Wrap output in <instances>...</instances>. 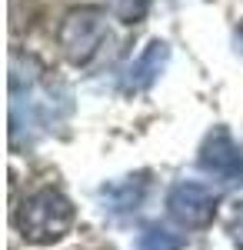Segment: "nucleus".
Returning a JSON list of instances; mask_svg holds the SVG:
<instances>
[{
	"mask_svg": "<svg viewBox=\"0 0 243 250\" xmlns=\"http://www.w3.org/2000/svg\"><path fill=\"white\" fill-rule=\"evenodd\" d=\"M37 57L10 50V144L20 147L23 134L34 144L70 114V90L57 80H43Z\"/></svg>",
	"mask_w": 243,
	"mask_h": 250,
	"instance_id": "obj_1",
	"label": "nucleus"
},
{
	"mask_svg": "<svg viewBox=\"0 0 243 250\" xmlns=\"http://www.w3.org/2000/svg\"><path fill=\"white\" fill-rule=\"evenodd\" d=\"M74 204L54 187L34 190L14 213V227L27 244H57L74 227Z\"/></svg>",
	"mask_w": 243,
	"mask_h": 250,
	"instance_id": "obj_2",
	"label": "nucleus"
},
{
	"mask_svg": "<svg viewBox=\"0 0 243 250\" xmlns=\"http://www.w3.org/2000/svg\"><path fill=\"white\" fill-rule=\"evenodd\" d=\"M60 50L74 67H87L107 40V14L100 7H74L60 20Z\"/></svg>",
	"mask_w": 243,
	"mask_h": 250,
	"instance_id": "obj_3",
	"label": "nucleus"
},
{
	"mask_svg": "<svg viewBox=\"0 0 243 250\" xmlns=\"http://www.w3.org/2000/svg\"><path fill=\"white\" fill-rule=\"evenodd\" d=\"M217 204H220L217 193L210 190L206 184H197V180H180L167 193L170 220H177L187 230H203V227H210L213 217H217Z\"/></svg>",
	"mask_w": 243,
	"mask_h": 250,
	"instance_id": "obj_4",
	"label": "nucleus"
},
{
	"mask_svg": "<svg viewBox=\"0 0 243 250\" xmlns=\"http://www.w3.org/2000/svg\"><path fill=\"white\" fill-rule=\"evenodd\" d=\"M197 164L206 177H213L220 184H243V150L226 127H213L203 137Z\"/></svg>",
	"mask_w": 243,
	"mask_h": 250,
	"instance_id": "obj_5",
	"label": "nucleus"
},
{
	"mask_svg": "<svg viewBox=\"0 0 243 250\" xmlns=\"http://www.w3.org/2000/svg\"><path fill=\"white\" fill-rule=\"evenodd\" d=\"M170 63V43L167 40H150L147 47L140 50V57L130 60V67L123 70V77H120V90L123 94H143V90H150L157 80H160V74L167 70Z\"/></svg>",
	"mask_w": 243,
	"mask_h": 250,
	"instance_id": "obj_6",
	"label": "nucleus"
},
{
	"mask_svg": "<svg viewBox=\"0 0 243 250\" xmlns=\"http://www.w3.org/2000/svg\"><path fill=\"white\" fill-rule=\"evenodd\" d=\"M147 177L150 173H130V177H120V180L103 184V187H100V204H103V210L133 213L143 204V197H147V187H150Z\"/></svg>",
	"mask_w": 243,
	"mask_h": 250,
	"instance_id": "obj_7",
	"label": "nucleus"
},
{
	"mask_svg": "<svg viewBox=\"0 0 243 250\" xmlns=\"http://www.w3.org/2000/svg\"><path fill=\"white\" fill-rule=\"evenodd\" d=\"M183 247H187V237L163 227V224H147L137 233V250H183Z\"/></svg>",
	"mask_w": 243,
	"mask_h": 250,
	"instance_id": "obj_8",
	"label": "nucleus"
},
{
	"mask_svg": "<svg viewBox=\"0 0 243 250\" xmlns=\"http://www.w3.org/2000/svg\"><path fill=\"white\" fill-rule=\"evenodd\" d=\"M150 3H153V0H110V10L120 23L133 27V23H140V20L147 17Z\"/></svg>",
	"mask_w": 243,
	"mask_h": 250,
	"instance_id": "obj_9",
	"label": "nucleus"
},
{
	"mask_svg": "<svg viewBox=\"0 0 243 250\" xmlns=\"http://www.w3.org/2000/svg\"><path fill=\"white\" fill-rule=\"evenodd\" d=\"M230 240L237 250H243V204H237L230 213Z\"/></svg>",
	"mask_w": 243,
	"mask_h": 250,
	"instance_id": "obj_10",
	"label": "nucleus"
},
{
	"mask_svg": "<svg viewBox=\"0 0 243 250\" xmlns=\"http://www.w3.org/2000/svg\"><path fill=\"white\" fill-rule=\"evenodd\" d=\"M237 47H240V50H243V23H240V27H237Z\"/></svg>",
	"mask_w": 243,
	"mask_h": 250,
	"instance_id": "obj_11",
	"label": "nucleus"
}]
</instances>
